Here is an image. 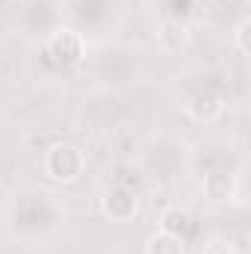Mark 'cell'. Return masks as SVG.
I'll return each mask as SVG.
<instances>
[{"mask_svg": "<svg viewBox=\"0 0 251 254\" xmlns=\"http://www.w3.org/2000/svg\"><path fill=\"white\" fill-rule=\"evenodd\" d=\"M201 254H234V252H231V246H228V243L213 240V243H207V246L201 249Z\"/></svg>", "mask_w": 251, "mask_h": 254, "instance_id": "10", "label": "cell"}, {"mask_svg": "<svg viewBox=\"0 0 251 254\" xmlns=\"http://www.w3.org/2000/svg\"><path fill=\"white\" fill-rule=\"evenodd\" d=\"M86 172V154L71 145V142H57L45 154V175L54 184H77Z\"/></svg>", "mask_w": 251, "mask_h": 254, "instance_id": "1", "label": "cell"}, {"mask_svg": "<svg viewBox=\"0 0 251 254\" xmlns=\"http://www.w3.org/2000/svg\"><path fill=\"white\" fill-rule=\"evenodd\" d=\"M45 51H48V57L57 65H77V63H83V57H86V39L74 27H57L48 36Z\"/></svg>", "mask_w": 251, "mask_h": 254, "instance_id": "2", "label": "cell"}, {"mask_svg": "<svg viewBox=\"0 0 251 254\" xmlns=\"http://www.w3.org/2000/svg\"><path fill=\"white\" fill-rule=\"evenodd\" d=\"M189 116L195 119V122H216V119H222V113H225V98L219 95V92H213V89H204V92H195L192 95V101H189Z\"/></svg>", "mask_w": 251, "mask_h": 254, "instance_id": "4", "label": "cell"}, {"mask_svg": "<svg viewBox=\"0 0 251 254\" xmlns=\"http://www.w3.org/2000/svg\"><path fill=\"white\" fill-rule=\"evenodd\" d=\"M160 231H166V234H178V237H184L189 231V213L184 207H166L163 213H160Z\"/></svg>", "mask_w": 251, "mask_h": 254, "instance_id": "7", "label": "cell"}, {"mask_svg": "<svg viewBox=\"0 0 251 254\" xmlns=\"http://www.w3.org/2000/svg\"><path fill=\"white\" fill-rule=\"evenodd\" d=\"M249 30H251V21L249 18H243L240 24H237V30H234V48L243 54V57H249L251 48H249Z\"/></svg>", "mask_w": 251, "mask_h": 254, "instance_id": "9", "label": "cell"}, {"mask_svg": "<svg viewBox=\"0 0 251 254\" xmlns=\"http://www.w3.org/2000/svg\"><path fill=\"white\" fill-rule=\"evenodd\" d=\"M172 39H181V45H187L189 42V27L187 24H181V21H166L163 30H160V42H163V48H169Z\"/></svg>", "mask_w": 251, "mask_h": 254, "instance_id": "8", "label": "cell"}, {"mask_svg": "<svg viewBox=\"0 0 251 254\" xmlns=\"http://www.w3.org/2000/svg\"><path fill=\"white\" fill-rule=\"evenodd\" d=\"M201 190H204V195H207L210 201H216V204L234 201V198H237V175L216 169V172H210V175L204 178Z\"/></svg>", "mask_w": 251, "mask_h": 254, "instance_id": "5", "label": "cell"}, {"mask_svg": "<svg viewBox=\"0 0 251 254\" xmlns=\"http://www.w3.org/2000/svg\"><path fill=\"white\" fill-rule=\"evenodd\" d=\"M145 254H187V243L178 234L157 231L145 240Z\"/></svg>", "mask_w": 251, "mask_h": 254, "instance_id": "6", "label": "cell"}, {"mask_svg": "<svg viewBox=\"0 0 251 254\" xmlns=\"http://www.w3.org/2000/svg\"><path fill=\"white\" fill-rule=\"evenodd\" d=\"M101 210L110 222H133L139 216V195L130 187H110L101 195Z\"/></svg>", "mask_w": 251, "mask_h": 254, "instance_id": "3", "label": "cell"}]
</instances>
